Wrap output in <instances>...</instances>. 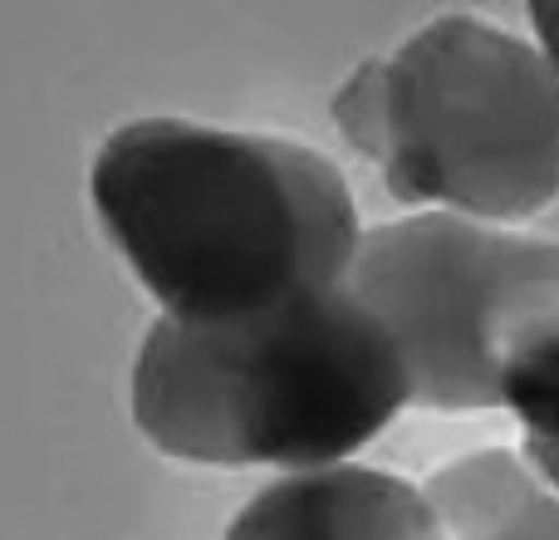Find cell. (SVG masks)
<instances>
[{
  "instance_id": "6da1fadb",
  "label": "cell",
  "mask_w": 559,
  "mask_h": 540,
  "mask_svg": "<svg viewBox=\"0 0 559 540\" xmlns=\"http://www.w3.org/2000/svg\"><path fill=\"white\" fill-rule=\"evenodd\" d=\"M88 202L177 325H241L348 285L358 202L319 148L192 118H133L88 167Z\"/></svg>"
},
{
  "instance_id": "7a4b0ae2",
  "label": "cell",
  "mask_w": 559,
  "mask_h": 540,
  "mask_svg": "<svg viewBox=\"0 0 559 540\" xmlns=\"http://www.w3.org/2000/svg\"><path fill=\"white\" fill-rule=\"evenodd\" d=\"M128 408L177 462L319 472L403 413L407 378L388 325L338 285L241 325L157 315L138 344Z\"/></svg>"
},
{
  "instance_id": "3957f363",
  "label": "cell",
  "mask_w": 559,
  "mask_h": 540,
  "mask_svg": "<svg viewBox=\"0 0 559 540\" xmlns=\"http://www.w3.org/2000/svg\"><path fill=\"white\" fill-rule=\"evenodd\" d=\"M334 128L403 207L501 226L559 202V74L491 20L442 15L358 64Z\"/></svg>"
},
{
  "instance_id": "277c9868",
  "label": "cell",
  "mask_w": 559,
  "mask_h": 540,
  "mask_svg": "<svg viewBox=\"0 0 559 540\" xmlns=\"http://www.w3.org/2000/svg\"><path fill=\"white\" fill-rule=\"evenodd\" d=\"M348 290L388 325L407 403L501 408V378L559 339V242L417 212L364 232Z\"/></svg>"
},
{
  "instance_id": "5b68a950",
  "label": "cell",
  "mask_w": 559,
  "mask_h": 540,
  "mask_svg": "<svg viewBox=\"0 0 559 540\" xmlns=\"http://www.w3.org/2000/svg\"><path fill=\"white\" fill-rule=\"evenodd\" d=\"M222 540H447L423 486L358 462L285 472L231 516Z\"/></svg>"
},
{
  "instance_id": "8992f818",
  "label": "cell",
  "mask_w": 559,
  "mask_h": 540,
  "mask_svg": "<svg viewBox=\"0 0 559 540\" xmlns=\"http://www.w3.org/2000/svg\"><path fill=\"white\" fill-rule=\"evenodd\" d=\"M437 526L447 540H496L531 502H540L545 486L531 472V462L506 447H481L462 462L442 467L423 486Z\"/></svg>"
},
{
  "instance_id": "52a82bcc",
  "label": "cell",
  "mask_w": 559,
  "mask_h": 540,
  "mask_svg": "<svg viewBox=\"0 0 559 540\" xmlns=\"http://www.w3.org/2000/svg\"><path fill=\"white\" fill-rule=\"evenodd\" d=\"M501 408L515 413L521 443L559 447V339L525 354L501 378Z\"/></svg>"
},
{
  "instance_id": "ba28073f",
  "label": "cell",
  "mask_w": 559,
  "mask_h": 540,
  "mask_svg": "<svg viewBox=\"0 0 559 540\" xmlns=\"http://www.w3.org/2000/svg\"><path fill=\"white\" fill-rule=\"evenodd\" d=\"M496 540H559V496L545 492L540 502H531Z\"/></svg>"
},
{
  "instance_id": "9c48e42d",
  "label": "cell",
  "mask_w": 559,
  "mask_h": 540,
  "mask_svg": "<svg viewBox=\"0 0 559 540\" xmlns=\"http://www.w3.org/2000/svg\"><path fill=\"white\" fill-rule=\"evenodd\" d=\"M531 20H535V39H540L535 49H540L545 64L559 74V0H535Z\"/></svg>"
},
{
  "instance_id": "30bf717a",
  "label": "cell",
  "mask_w": 559,
  "mask_h": 540,
  "mask_svg": "<svg viewBox=\"0 0 559 540\" xmlns=\"http://www.w3.org/2000/svg\"><path fill=\"white\" fill-rule=\"evenodd\" d=\"M521 457L531 462V472L540 477V486L550 496H559V447H535V443H521Z\"/></svg>"
}]
</instances>
